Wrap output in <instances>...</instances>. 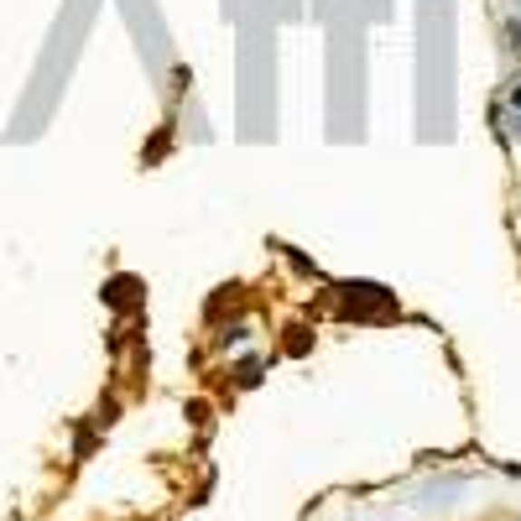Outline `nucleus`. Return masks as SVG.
Here are the masks:
<instances>
[{
	"mask_svg": "<svg viewBox=\"0 0 521 521\" xmlns=\"http://www.w3.org/2000/svg\"><path fill=\"white\" fill-rule=\"evenodd\" d=\"M506 37H511V47H516V53H521V21H516V16L506 21Z\"/></svg>",
	"mask_w": 521,
	"mask_h": 521,
	"instance_id": "nucleus-1",
	"label": "nucleus"
},
{
	"mask_svg": "<svg viewBox=\"0 0 521 521\" xmlns=\"http://www.w3.org/2000/svg\"><path fill=\"white\" fill-rule=\"evenodd\" d=\"M511 110H521V83H511Z\"/></svg>",
	"mask_w": 521,
	"mask_h": 521,
	"instance_id": "nucleus-2",
	"label": "nucleus"
},
{
	"mask_svg": "<svg viewBox=\"0 0 521 521\" xmlns=\"http://www.w3.org/2000/svg\"><path fill=\"white\" fill-rule=\"evenodd\" d=\"M511 136H521V110H516V115H511Z\"/></svg>",
	"mask_w": 521,
	"mask_h": 521,
	"instance_id": "nucleus-3",
	"label": "nucleus"
}]
</instances>
